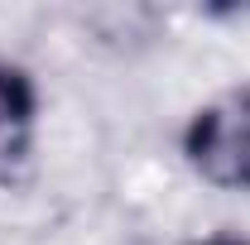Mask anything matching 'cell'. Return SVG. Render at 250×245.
Wrapping results in <instances>:
<instances>
[{"instance_id": "6da1fadb", "label": "cell", "mask_w": 250, "mask_h": 245, "mask_svg": "<svg viewBox=\"0 0 250 245\" xmlns=\"http://www.w3.org/2000/svg\"><path fill=\"white\" fill-rule=\"evenodd\" d=\"M183 159L202 183L221 192H250V87L207 101L183 125Z\"/></svg>"}, {"instance_id": "3957f363", "label": "cell", "mask_w": 250, "mask_h": 245, "mask_svg": "<svg viewBox=\"0 0 250 245\" xmlns=\"http://www.w3.org/2000/svg\"><path fill=\"white\" fill-rule=\"evenodd\" d=\"M192 245H250V241H231V236H207V241H192Z\"/></svg>"}, {"instance_id": "7a4b0ae2", "label": "cell", "mask_w": 250, "mask_h": 245, "mask_svg": "<svg viewBox=\"0 0 250 245\" xmlns=\"http://www.w3.org/2000/svg\"><path fill=\"white\" fill-rule=\"evenodd\" d=\"M34 111H39L34 82L20 72V67L0 62V168L15 163V159H24L29 130H34Z\"/></svg>"}]
</instances>
